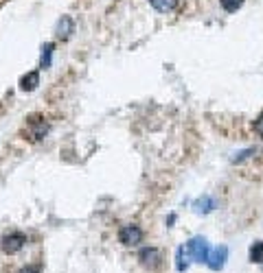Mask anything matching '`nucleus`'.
I'll list each match as a JSON object with an SVG mask.
<instances>
[{
	"label": "nucleus",
	"mask_w": 263,
	"mask_h": 273,
	"mask_svg": "<svg viewBox=\"0 0 263 273\" xmlns=\"http://www.w3.org/2000/svg\"><path fill=\"white\" fill-rule=\"evenodd\" d=\"M187 251H189V256L193 258L195 262H206V260H208V253H211L206 238H202V236H195V238L189 240Z\"/></svg>",
	"instance_id": "f257e3e1"
},
{
	"label": "nucleus",
	"mask_w": 263,
	"mask_h": 273,
	"mask_svg": "<svg viewBox=\"0 0 263 273\" xmlns=\"http://www.w3.org/2000/svg\"><path fill=\"white\" fill-rule=\"evenodd\" d=\"M49 123H46L44 118H29V123H27V127H25V136L29 138V140H33V142H38V140H42V138L49 133Z\"/></svg>",
	"instance_id": "f03ea898"
},
{
	"label": "nucleus",
	"mask_w": 263,
	"mask_h": 273,
	"mask_svg": "<svg viewBox=\"0 0 263 273\" xmlns=\"http://www.w3.org/2000/svg\"><path fill=\"white\" fill-rule=\"evenodd\" d=\"M25 245H27V236L20 232H11L7 236H3V240H0V249L5 253H9V256L11 253H18Z\"/></svg>",
	"instance_id": "7ed1b4c3"
},
{
	"label": "nucleus",
	"mask_w": 263,
	"mask_h": 273,
	"mask_svg": "<svg viewBox=\"0 0 263 273\" xmlns=\"http://www.w3.org/2000/svg\"><path fill=\"white\" fill-rule=\"evenodd\" d=\"M118 240L123 242L125 247H136L139 242H143V229L139 225H125L118 232Z\"/></svg>",
	"instance_id": "20e7f679"
},
{
	"label": "nucleus",
	"mask_w": 263,
	"mask_h": 273,
	"mask_svg": "<svg viewBox=\"0 0 263 273\" xmlns=\"http://www.w3.org/2000/svg\"><path fill=\"white\" fill-rule=\"evenodd\" d=\"M226 258H228V247H215V249L208 253V260H206V264H208V269L211 271H222L224 269V264H226Z\"/></svg>",
	"instance_id": "39448f33"
},
{
	"label": "nucleus",
	"mask_w": 263,
	"mask_h": 273,
	"mask_svg": "<svg viewBox=\"0 0 263 273\" xmlns=\"http://www.w3.org/2000/svg\"><path fill=\"white\" fill-rule=\"evenodd\" d=\"M141 264L147 266V269H156L160 264V251L156 247H145V249H141Z\"/></svg>",
	"instance_id": "423d86ee"
},
{
	"label": "nucleus",
	"mask_w": 263,
	"mask_h": 273,
	"mask_svg": "<svg viewBox=\"0 0 263 273\" xmlns=\"http://www.w3.org/2000/svg\"><path fill=\"white\" fill-rule=\"evenodd\" d=\"M73 31H75V22H73V18L62 16V20L57 22L55 35H57V38H62V40H68V38H70V33H73Z\"/></svg>",
	"instance_id": "0eeeda50"
},
{
	"label": "nucleus",
	"mask_w": 263,
	"mask_h": 273,
	"mask_svg": "<svg viewBox=\"0 0 263 273\" xmlns=\"http://www.w3.org/2000/svg\"><path fill=\"white\" fill-rule=\"evenodd\" d=\"M38 86H40V72L38 70L27 72V75L20 79V90L22 92H33Z\"/></svg>",
	"instance_id": "6e6552de"
},
{
	"label": "nucleus",
	"mask_w": 263,
	"mask_h": 273,
	"mask_svg": "<svg viewBox=\"0 0 263 273\" xmlns=\"http://www.w3.org/2000/svg\"><path fill=\"white\" fill-rule=\"evenodd\" d=\"M193 205H195V210H197V212L206 214V212H211V210L217 208V201H215L213 197H202V199H197V201H195Z\"/></svg>",
	"instance_id": "1a4fd4ad"
},
{
	"label": "nucleus",
	"mask_w": 263,
	"mask_h": 273,
	"mask_svg": "<svg viewBox=\"0 0 263 273\" xmlns=\"http://www.w3.org/2000/svg\"><path fill=\"white\" fill-rule=\"evenodd\" d=\"M149 3H152L154 9L160 11V14H169V11L176 9L178 0H149Z\"/></svg>",
	"instance_id": "9d476101"
},
{
	"label": "nucleus",
	"mask_w": 263,
	"mask_h": 273,
	"mask_svg": "<svg viewBox=\"0 0 263 273\" xmlns=\"http://www.w3.org/2000/svg\"><path fill=\"white\" fill-rule=\"evenodd\" d=\"M53 46L51 42H46L44 46H42V57H40V66L42 68H51V57H53Z\"/></svg>",
	"instance_id": "9b49d317"
},
{
	"label": "nucleus",
	"mask_w": 263,
	"mask_h": 273,
	"mask_svg": "<svg viewBox=\"0 0 263 273\" xmlns=\"http://www.w3.org/2000/svg\"><path fill=\"white\" fill-rule=\"evenodd\" d=\"M250 260L252 262H263V240H256L252 247H250Z\"/></svg>",
	"instance_id": "f8f14e48"
},
{
	"label": "nucleus",
	"mask_w": 263,
	"mask_h": 273,
	"mask_svg": "<svg viewBox=\"0 0 263 273\" xmlns=\"http://www.w3.org/2000/svg\"><path fill=\"white\" fill-rule=\"evenodd\" d=\"M219 5H222L228 14H235V11L243 5V0H219Z\"/></svg>",
	"instance_id": "ddd939ff"
},
{
	"label": "nucleus",
	"mask_w": 263,
	"mask_h": 273,
	"mask_svg": "<svg viewBox=\"0 0 263 273\" xmlns=\"http://www.w3.org/2000/svg\"><path fill=\"white\" fill-rule=\"evenodd\" d=\"M254 131H256V136L263 138V114H259V118L254 120Z\"/></svg>",
	"instance_id": "4468645a"
},
{
	"label": "nucleus",
	"mask_w": 263,
	"mask_h": 273,
	"mask_svg": "<svg viewBox=\"0 0 263 273\" xmlns=\"http://www.w3.org/2000/svg\"><path fill=\"white\" fill-rule=\"evenodd\" d=\"M176 260H178V271H187V262H182V247L176 251Z\"/></svg>",
	"instance_id": "2eb2a0df"
},
{
	"label": "nucleus",
	"mask_w": 263,
	"mask_h": 273,
	"mask_svg": "<svg viewBox=\"0 0 263 273\" xmlns=\"http://www.w3.org/2000/svg\"><path fill=\"white\" fill-rule=\"evenodd\" d=\"M18 273H40V266H25V269H20Z\"/></svg>",
	"instance_id": "dca6fc26"
}]
</instances>
